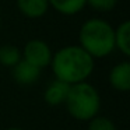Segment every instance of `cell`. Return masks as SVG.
I'll return each instance as SVG.
<instances>
[{
    "mask_svg": "<svg viewBox=\"0 0 130 130\" xmlns=\"http://www.w3.org/2000/svg\"><path fill=\"white\" fill-rule=\"evenodd\" d=\"M6 130H24V129H20V127H9Z\"/></svg>",
    "mask_w": 130,
    "mask_h": 130,
    "instance_id": "5bb4252c",
    "label": "cell"
},
{
    "mask_svg": "<svg viewBox=\"0 0 130 130\" xmlns=\"http://www.w3.org/2000/svg\"><path fill=\"white\" fill-rule=\"evenodd\" d=\"M23 59L21 49L15 45H3L0 46V64L3 67L13 69Z\"/></svg>",
    "mask_w": 130,
    "mask_h": 130,
    "instance_id": "8fae6325",
    "label": "cell"
},
{
    "mask_svg": "<svg viewBox=\"0 0 130 130\" xmlns=\"http://www.w3.org/2000/svg\"><path fill=\"white\" fill-rule=\"evenodd\" d=\"M87 130H116V126L109 118L96 115L91 120H88Z\"/></svg>",
    "mask_w": 130,
    "mask_h": 130,
    "instance_id": "7c38bea8",
    "label": "cell"
},
{
    "mask_svg": "<svg viewBox=\"0 0 130 130\" xmlns=\"http://www.w3.org/2000/svg\"><path fill=\"white\" fill-rule=\"evenodd\" d=\"M87 6L98 13H108L118 6V0H87Z\"/></svg>",
    "mask_w": 130,
    "mask_h": 130,
    "instance_id": "4fadbf2b",
    "label": "cell"
},
{
    "mask_svg": "<svg viewBox=\"0 0 130 130\" xmlns=\"http://www.w3.org/2000/svg\"><path fill=\"white\" fill-rule=\"evenodd\" d=\"M78 45L94 60L109 56L115 51V28L102 18H88L80 27Z\"/></svg>",
    "mask_w": 130,
    "mask_h": 130,
    "instance_id": "7a4b0ae2",
    "label": "cell"
},
{
    "mask_svg": "<svg viewBox=\"0 0 130 130\" xmlns=\"http://www.w3.org/2000/svg\"><path fill=\"white\" fill-rule=\"evenodd\" d=\"M17 7L27 18H42L49 10L48 0H17Z\"/></svg>",
    "mask_w": 130,
    "mask_h": 130,
    "instance_id": "ba28073f",
    "label": "cell"
},
{
    "mask_svg": "<svg viewBox=\"0 0 130 130\" xmlns=\"http://www.w3.org/2000/svg\"><path fill=\"white\" fill-rule=\"evenodd\" d=\"M21 53H23V60L42 70L51 64L53 52H52L51 46L43 39L35 38V39H29L24 45V49L21 51Z\"/></svg>",
    "mask_w": 130,
    "mask_h": 130,
    "instance_id": "277c9868",
    "label": "cell"
},
{
    "mask_svg": "<svg viewBox=\"0 0 130 130\" xmlns=\"http://www.w3.org/2000/svg\"><path fill=\"white\" fill-rule=\"evenodd\" d=\"M11 76L18 85L28 87V85H34L39 80L41 69L35 67V66L29 64L28 62L21 59V62H18L11 69Z\"/></svg>",
    "mask_w": 130,
    "mask_h": 130,
    "instance_id": "5b68a950",
    "label": "cell"
},
{
    "mask_svg": "<svg viewBox=\"0 0 130 130\" xmlns=\"http://www.w3.org/2000/svg\"><path fill=\"white\" fill-rule=\"evenodd\" d=\"M115 49L124 56H130V23L127 20L115 28Z\"/></svg>",
    "mask_w": 130,
    "mask_h": 130,
    "instance_id": "30bf717a",
    "label": "cell"
},
{
    "mask_svg": "<svg viewBox=\"0 0 130 130\" xmlns=\"http://www.w3.org/2000/svg\"><path fill=\"white\" fill-rule=\"evenodd\" d=\"M69 90H70V85L69 84L55 78L45 88L43 99H45V102L49 106H59V105L64 104L66 98H67V94H69Z\"/></svg>",
    "mask_w": 130,
    "mask_h": 130,
    "instance_id": "52a82bcc",
    "label": "cell"
},
{
    "mask_svg": "<svg viewBox=\"0 0 130 130\" xmlns=\"http://www.w3.org/2000/svg\"><path fill=\"white\" fill-rule=\"evenodd\" d=\"M94 64V59L80 45H67L53 52L49 66L56 80L74 85L90 78Z\"/></svg>",
    "mask_w": 130,
    "mask_h": 130,
    "instance_id": "6da1fadb",
    "label": "cell"
},
{
    "mask_svg": "<svg viewBox=\"0 0 130 130\" xmlns=\"http://www.w3.org/2000/svg\"><path fill=\"white\" fill-rule=\"evenodd\" d=\"M69 115L78 122H88L95 118L101 109V96L92 84L83 81L70 85L64 101Z\"/></svg>",
    "mask_w": 130,
    "mask_h": 130,
    "instance_id": "3957f363",
    "label": "cell"
},
{
    "mask_svg": "<svg viewBox=\"0 0 130 130\" xmlns=\"http://www.w3.org/2000/svg\"><path fill=\"white\" fill-rule=\"evenodd\" d=\"M109 84L119 92H127L130 90V63L127 60H123L110 69Z\"/></svg>",
    "mask_w": 130,
    "mask_h": 130,
    "instance_id": "8992f818",
    "label": "cell"
},
{
    "mask_svg": "<svg viewBox=\"0 0 130 130\" xmlns=\"http://www.w3.org/2000/svg\"><path fill=\"white\" fill-rule=\"evenodd\" d=\"M49 7L63 15H76L84 10L87 0H48Z\"/></svg>",
    "mask_w": 130,
    "mask_h": 130,
    "instance_id": "9c48e42d",
    "label": "cell"
}]
</instances>
